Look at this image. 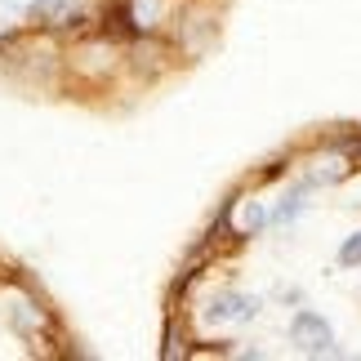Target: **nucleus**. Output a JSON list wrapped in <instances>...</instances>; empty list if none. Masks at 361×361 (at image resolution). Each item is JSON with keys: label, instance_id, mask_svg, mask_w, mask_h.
Masks as SVG:
<instances>
[{"label": "nucleus", "instance_id": "f257e3e1", "mask_svg": "<svg viewBox=\"0 0 361 361\" xmlns=\"http://www.w3.org/2000/svg\"><path fill=\"white\" fill-rule=\"evenodd\" d=\"M161 353L361 357V125H312L232 183L165 290Z\"/></svg>", "mask_w": 361, "mask_h": 361}, {"label": "nucleus", "instance_id": "f03ea898", "mask_svg": "<svg viewBox=\"0 0 361 361\" xmlns=\"http://www.w3.org/2000/svg\"><path fill=\"white\" fill-rule=\"evenodd\" d=\"M237 0H0V76L36 99L134 112L214 54Z\"/></svg>", "mask_w": 361, "mask_h": 361}]
</instances>
